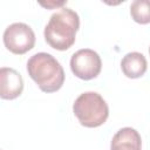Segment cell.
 Segmentation results:
<instances>
[{
  "label": "cell",
  "mask_w": 150,
  "mask_h": 150,
  "mask_svg": "<svg viewBox=\"0 0 150 150\" xmlns=\"http://www.w3.org/2000/svg\"><path fill=\"white\" fill-rule=\"evenodd\" d=\"M73 111L79 122L87 128H97L102 125L109 116L107 102L95 91L81 94L73 104Z\"/></svg>",
  "instance_id": "3957f363"
},
{
  "label": "cell",
  "mask_w": 150,
  "mask_h": 150,
  "mask_svg": "<svg viewBox=\"0 0 150 150\" xmlns=\"http://www.w3.org/2000/svg\"><path fill=\"white\" fill-rule=\"evenodd\" d=\"M80 27L79 14L68 7H61L55 12L45 27L46 42L56 50L69 49L76 39Z\"/></svg>",
  "instance_id": "6da1fadb"
},
{
  "label": "cell",
  "mask_w": 150,
  "mask_h": 150,
  "mask_svg": "<svg viewBox=\"0 0 150 150\" xmlns=\"http://www.w3.org/2000/svg\"><path fill=\"white\" fill-rule=\"evenodd\" d=\"M142 139L137 130L130 127L120 129L112 137L110 150H141Z\"/></svg>",
  "instance_id": "52a82bcc"
},
{
  "label": "cell",
  "mask_w": 150,
  "mask_h": 150,
  "mask_svg": "<svg viewBox=\"0 0 150 150\" xmlns=\"http://www.w3.org/2000/svg\"><path fill=\"white\" fill-rule=\"evenodd\" d=\"M27 71L45 93L57 91L63 86L64 70L52 54L41 52L32 55L27 61Z\"/></svg>",
  "instance_id": "7a4b0ae2"
},
{
  "label": "cell",
  "mask_w": 150,
  "mask_h": 150,
  "mask_svg": "<svg viewBox=\"0 0 150 150\" xmlns=\"http://www.w3.org/2000/svg\"><path fill=\"white\" fill-rule=\"evenodd\" d=\"M149 54H150V47H149Z\"/></svg>",
  "instance_id": "8fae6325"
},
{
  "label": "cell",
  "mask_w": 150,
  "mask_h": 150,
  "mask_svg": "<svg viewBox=\"0 0 150 150\" xmlns=\"http://www.w3.org/2000/svg\"><path fill=\"white\" fill-rule=\"evenodd\" d=\"M4 45L13 54L22 55L34 47L35 34L28 25L14 22L4 32Z\"/></svg>",
  "instance_id": "277c9868"
},
{
  "label": "cell",
  "mask_w": 150,
  "mask_h": 150,
  "mask_svg": "<svg viewBox=\"0 0 150 150\" xmlns=\"http://www.w3.org/2000/svg\"><path fill=\"white\" fill-rule=\"evenodd\" d=\"M41 6L46 8H55V7H61L66 5V1H60V2H54V1H47V2H40Z\"/></svg>",
  "instance_id": "30bf717a"
},
{
  "label": "cell",
  "mask_w": 150,
  "mask_h": 150,
  "mask_svg": "<svg viewBox=\"0 0 150 150\" xmlns=\"http://www.w3.org/2000/svg\"><path fill=\"white\" fill-rule=\"evenodd\" d=\"M130 15L137 23H150V0L132 1L130 5Z\"/></svg>",
  "instance_id": "9c48e42d"
},
{
  "label": "cell",
  "mask_w": 150,
  "mask_h": 150,
  "mask_svg": "<svg viewBox=\"0 0 150 150\" xmlns=\"http://www.w3.org/2000/svg\"><path fill=\"white\" fill-rule=\"evenodd\" d=\"M123 74L129 79H138L143 76L148 68L145 56L138 52H131L123 56L121 61Z\"/></svg>",
  "instance_id": "ba28073f"
},
{
  "label": "cell",
  "mask_w": 150,
  "mask_h": 150,
  "mask_svg": "<svg viewBox=\"0 0 150 150\" xmlns=\"http://www.w3.org/2000/svg\"><path fill=\"white\" fill-rule=\"evenodd\" d=\"M102 68V61L100 55L90 49L83 48L73 54L70 59V69L73 74L81 80H91L95 79Z\"/></svg>",
  "instance_id": "5b68a950"
},
{
  "label": "cell",
  "mask_w": 150,
  "mask_h": 150,
  "mask_svg": "<svg viewBox=\"0 0 150 150\" xmlns=\"http://www.w3.org/2000/svg\"><path fill=\"white\" fill-rule=\"evenodd\" d=\"M23 90L22 76L11 67L0 69V96L4 100H14Z\"/></svg>",
  "instance_id": "8992f818"
}]
</instances>
